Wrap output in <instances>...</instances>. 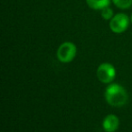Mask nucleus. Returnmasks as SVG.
Returning <instances> with one entry per match:
<instances>
[{
	"label": "nucleus",
	"mask_w": 132,
	"mask_h": 132,
	"mask_svg": "<svg viewBox=\"0 0 132 132\" xmlns=\"http://www.w3.org/2000/svg\"><path fill=\"white\" fill-rule=\"evenodd\" d=\"M116 76V69L111 64L103 63L100 65L97 69V77L100 82L104 84H109L112 82Z\"/></svg>",
	"instance_id": "7ed1b4c3"
},
{
	"label": "nucleus",
	"mask_w": 132,
	"mask_h": 132,
	"mask_svg": "<svg viewBox=\"0 0 132 132\" xmlns=\"http://www.w3.org/2000/svg\"><path fill=\"white\" fill-rule=\"evenodd\" d=\"M120 125V120L116 115H108L102 122V127L106 132H114L118 129Z\"/></svg>",
	"instance_id": "39448f33"
},
{
	"label": "nucleus",
	"mask_w": 132,
	"mask_h": 132,
	"mask_svg": "<svg viewBox=\"0 0 132 132\" xmlns=\"http://www.w3.org/2000/svg\"><path fill=\"white\" fill-rule=\"evenodd\" d=\"M76 55V47L72 42H64L57 51V57L62 63H69Z\"/></svg>",
	"instance_id": "f03ea898"
},
{
	"label": "nucleus",
	"mask_w": 132,
	"mask_h": 132,
	"mask_svg": "<svg viewBox=\"0 0 132 132\" xmlns=\"http://www.w3.org/2000/svg\"><path fill=\"white\" fill-rule=\"evenodd\" d=\"M116 6L121 9H128L132 5V0H113Z\"/></svg>",
	"instance_id": "0eeeda50"
},
{
	"label": "nucleus",
	"mask_w": 132,
	"mask_h": 132,
	"mask_svg": "<svg viewBox=\"0 0 132 132\" xmlns=\"http://www.w3.org/2000/svg\"><path fill=\"white\" fill-rule=\"evenodd\" d=\"M88 5L92 9L102 10L109 6L110 0H86Z\"/></svg>",
	"instance_id": "423d86ee"
},
{
	"label": "nucleus",
	"mask_w": 132,
	"mask_h": 132,
	"mask_svg": "<svg viewBox=\"0 0 132 132\" xmlns=\"http://www.w3.org/2000/svg\"><path fill=\"white\" fill-rule=\"evenodd\" d=\"M107 103L113 107H122L128 103L129 95L125 88L118 84H111L107 87L105 92Z\"/></svg>",
	"instance_id": "f257e3e1"
},
{
	"label": "nucleus",
	"mask_w": 132,
	"mask_h": 132,
	"mask_svg": "<svg viewBox=\"0 0 132 132\" xmlns=\"http://www.w3.org/2000/svg\"><path fill=\"white\" fill-rule=\"evenodd\" d=\"M129 24V18L124 14H118L113 16L109 23L111 31L115 33H121L127 30Z\"/></svg>",
	"instance_id": "20e7f679"
},
{
	"label": "nucleus",
	"mask_w": 132,
	"mask_h": 132,
	"mask_svg": "<svg viewBox=\"0 0 132 132\" xmlns=\"http://www.w3.org/2000/svg\"><path fill=\"white\" fill-rule=\"evenodd\" d=\"M130 20H131V23H132V15H131V19Z\"/></svg>",
	"instance_id": "1a4fd4ad"
},
{
	"label": "nucleus",
	"mask_w": 132,
	"mask_h": 132,
	"mask_svg": "<svg viewBox=\"0 0 132 132\" xmlns=\"http://www.w3.org/2000/svg\"><path fill=\"white\" fill-rule=\"evenodd\" d=\"M101 15L105 20L111 19V18H112V16H113V11L111 10L110 8H109V7H106V8L102 9Z\"/></svg>",
	"instance_id": "6e6552de"
}]
</instances>
